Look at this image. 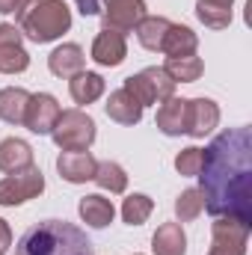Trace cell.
Segmentation results:
<instances>
[{
  "label": "cell",
  "mask_w": 252,
  "mask_h": 255,
  "mask_svg": "<svg viewBox=\"0 0 252 255\" xmlns=\"http://www.w3.org/2000/svg\"><path fill=\"white\" fill-rule=\"evenodd\" d=\"M202 211H205V199H202V193L196 190V187L184 190L178 199H175V214H178V220H181V223L196 220Z\"/></svg>",
  "instance_id": "83f0119b"
},
{
  "label": "cell",
  "mask_w": 252,
  "mask_h": 255,
  "mask_svg": "<svg viewBox=\"0 0 252 255\" xmlns=\"http://www.w3.org/2000/svg\"><path fill=\"white\" fill-rule=\"evenodd\" d=\"M92 181H95L101 190H110V193H125V187H127L125 169H122L119 163H113V160H101V163L95 166Z\"/></svg>",
  "instance_id": "484cf974"
},
{
  "label": "cell",
  "mask_w": 252,
  "mask_h": 255,
  "mask_svg": "<svg viewBox=\"0 0 252 255\" xmlns=\"http://www.w3.org/2000/svg\"><path fill=\"white\" fill-rule=\"evenodd\" d=\"M157 128L166 133V136H181L187 133V98H166L160 107H157Z\"/></svg>",
  "instance_id": "5bb4252c"
},
{
  "label": "cell",
  "mask_w": 252,
  "mask_h": 255,
  "mask_svg": "<svg viewBox=\"0 0 252 255\" xmlns=\"http://www.w3.org/2000/svg\"><path fill=\"white\" fill-rule=\"evenodd\" d=\"M175 83L181 80V83H196L199 77H202V71H205V65L202 60L196 57V54H184V57H166V63L160 65Z\"/></svg>",
  "instance_id": "cb8c5ba5"
},
{
  "label": "cell",
  "mask_w": 252,
  "mask_h": 255,
  "mask_svg": "<svg viewBox=\"0 0 252 255\" xmlns=\"http://www.w3.org/2000/svg\"><path fill=\"white\" fill-rule=\"evenodd\" d=\"M15 255H95V250L83 229L65 220H42L18 238Z\"/></svg>",
  "instance_id": "7a4b0ae2"
},
{
  "label": "cell",
  "mask_w": 252,
  "mask_h": 255,
  "mask_svg": "<svg viewBox=\"0 0 252 255\" xmlns=\"http://www.w3.org/2000/svg\"><path fill=\"white\" fill-rule=\"evenodd\" d=\"M220 122V107L211 98H193L187 101V133L190 136H205Z\"/></svg>",
  "instance_id": "4fadbf2b"
},
{
  "label": "cell",
  "mask_w": 252,
  "mask_h": 255,
  "mask_svg": "<svg viewBox=\"0 0 252 255\" xmlns=\"http://www.w3.org/2000/svg\"><path fill=\"white\" fill-rule=\"evenodd\" d=\"M77 211H80V217H83V223H86L89 229H104V226H110V223H113V217H116L113 202H110V199H104V196H98V193L83 196Z\"/></svg>",
  "instance_id": "e0dca14e"
},
{
  "label": "cell",
  "mask_w": 252,
  "mask_h": 255,
  "mask_svg": "<svg viewBox=\"0 0 252 255\" xmlns=\"http://www.w3.org/2000/svg\"><path fill=\"white\" fill-rule=\"evenodd\" d=\"M125 57H127L125 36L116 33V30H107V27H104V30L95 36V42H92V60H95L98 65L113 68V65L122 63Z\"/></svg>",
  "instance_id": "7c38bea8"
},
{
  "label": "cell",
  "mask_w": 252,
  "mask_h": 255,
  "mask_svg": "<svg viewBox=\"0 0 252 255\" xmlns=\"http://www.w3.org/2000/svg\"><path fill=\"white\" fill-rule=\"evenodd\" d=\"M30 65V57L21 45V30L15 24H0V71L21 74Z\"/></svg>",
  "instance_id": "30bf717a"
},
{
  "label": "cell",
  "mask_w": 252,
  "mask_h": 255,
  "mask_svg": "<svg viewBox=\"0 0 252 255\" xmlns=\"http://www.w3.org/2000/svg\"><path fill=\"white\" fill-rule=\"evenodd\" d=\"M42 190H45V175H42L39 166H27V169L9 172L0 181V205H6V208L21 205L27 199H36Z\"/></svg>",
  "instance_id": "8992f818"
},
{
  "label": "cell",
  "mask_w": 252,
  "mask_h": 255,
  "mask_svg": "<svg viewBox=\"0 0 252 255\" xmlns=\"http://www.w3.org/2000/svg\"><path fill=\"white\" fill-rule=\"evenodd\" d=\"M151 250L154 255H184L187 253V238L181 223H163L154 238H151Z\"/></svg>",
  "instance_id": "d6986e66"
},
{
  "label": "cell",
  "mask_w": 252,
  "mask_h": 255,
  "mask_svg": "<svg viewBox=\"0 0 252 255\" xmlns=\"http://www.w3.org/2000/svg\"><path fill=\"white\" fill-rule=\"evenodd\" d=\"M104 107H107V116L113 122H119V125H136L142 119V104L127 92L125 86L116 89V92H110V98H107Z\"/></svg>",
  "instance_id": "9a60e30c"
},
{
  "label": "cell",
  "mask_w": 252,
  "mask_h": 255,
  "mask_svg": "<svg viewBox=\"0 0 252 255\" xmlns=\"http://www.w3.org/2000/svg\"><path fill=\"white\" fill-rule=\"evenodd\" d=\"M83 65H86V57H83L80 45H74V42L60 45V48L48 57V68H51V74H57V77H74V74L83 71Z\"/></svg>",
  "instance_id": "2e32d148"
},
{
  "label": "cell",
  "mask_w": 252,
  "mask_h": 255,
  "mask_svg": "<svg viewBox=\"0 0 252 255\" xmlns=\"http://www.w3.org/2000/svg\"><path fill=\"white\" fill-rule=\"evenodd\" d=\"M232 3L235 0H199L196 3V15L205 27L211 30H223L232 24Z\"/></svg>",
  "instance_id": "7402d4cb"
},
{
  "label": "cell",
  "mask_w": 252,
  "mask_h": 255,
  "mask_svg": "<svg viewBox=\"0 0 252 255\" xmlns=\"http://www.w3.org/2000/svg\"><path fill=\"white\" fill-rule=\"evenodd\" d=\"M68 92H71V98H74L77 104H92V101H98L101 92H104V77L95 74V71H80V74L71 77Z\"/></svg>",
  "instance_id": "44dd1931"
},
{
  "label": "cell",
  "mask_w": 252,
  "mask_h": 255,
  "mask_svg": "<svg viewBox=\"0 0 252 255\" xmlns=\"http://www.w3.org/2000/svg\"><path fill=\"white\" fill-rule=\"evenodd\" d=\"M95 166H98V160H95L89 151H63V154L57 157V172H60V178H65L68 184L92 181Z\"/></svg>",
  "instance_id": "8fae6325"
},
{
  "label": "cell",
  "mask_w": 252,
  "mask_h": 255,
  "mask_svg": "<svg viewBox=\"0 0 252 255\" xmlns=\"http://www.w3.org/2000/svg\"><path fill=\"white\" fill-rule=\"evenodd\" d=\"M175 169H178L181 175H187V178L199 175V169H202V148H196V145L184 148V151L175 157Z\"/></svg>",
  "instance_id": "f1b7e54d"
},
{
  "label": "cell",
  "mask_w": 252,
  "mask_h": 255,
  "mask_svg": "<svg viewBox=\"0 0 252 255\" xmlns=\"http://www.w3.org/2000/svg\"><path fill=\"white\" fill-rule=\"evenodd\" d=\"M169 27H172V21L157 18V15H145V18L133 27V33H136V39H139V45H142V48H148V51H160L163 36H166V30H169Z\"/></svg>",
  "instance_id": "d4e9b609"
},
{
  "label": "cell",
  "mask_w": 252,
  "mask_h": 255,
  "mask_svg": "<svg viewBox=\"0 0 252 255\" xmlns=\"http://www.w3.org/2000/svg\"><path fill=\"white\" fill-rule=\"evenodd\" d=\"M250 229L247 223L229 220V217H217L214 229H211V250L208 255H247V241H250Z\"/></svg>",
  "instance_id": "52a82bcc"
},
{
  "label": "cell",
  "mask_w": 252,
  "mask_h": 255,
  "mask_svg": "<svg viewBox=\"0 0 252 255\" xmlns=\"http://www.w3.org/2000/svg\"><path fill=\"white\" fill-rule=\"evenodd\" d=\"M27 166H33V148L18 136L3 139L0 142V172H18Z\"/></svg>",
  "instance_id": "ac0fdd59"
},
{
  "label": "cell",
  "mask_w": 252,
  "mask_h": 255,
  "mask_svg": "<svg viewBox=\"0 0 252 255\" xmlns=\"http://www.w3.org/2000/svg\"><path fill=\"white\" fill-rule=\"evenodd\" d=\"M60 113L63 110H60L54 95H48V92L30 95V104H27V113H24V128L33 130V133H51Z\"/></svg>",
  "instance_id": "9c48e42d"
},
{
  "label": "cell",
  "mask_w": 252,
  "mask_h": 255,
  "mask_svg": "<svg viewBox=\"0 0 252 255\" xmlns=\"http://www.w3.org/2000/svg\"><path fill=\"white\" fill-rule=\"evenodd\" d=\"M30 104V92L21 86H6L0 89V119L9 125H24V113Z\"/></svg>",
  "instance_id": "ffe728a7"
},
{
  "label": "cell",
  "mask_w": 252,
  "mask_h": 255,
  "mask_svg": "<svg viewBox=\"0 0 252 255\" xmlns=\"http://www.w3.org/2000/svg\"><path fill=\"white\" fill-rule=\"evenodd\" d=\"M125 89L145 107V104H163L166 98H172L175 92V80L160 68V65H151V68H142L139 74H130L125 80Z\"/></svg>",
  "instance_id": "5b68a950"
},
{
  "label": "cell",
  "mask_w": 252,
  "mask_h": 255,
  "mask_svg": "<svg viewBox=\"0 0 252 255\" xmlns=\"http://www.w3.org/2000/svg\"><path fill=\"white\" fill-rule=\"evenodd\" d=\"M51 136L63 151H86L95 142V122L83 110H63Z\"/></svg>",
  "instance_id": "277c9868"
},
{
  "label": "cell",
  "mask_w": 252,
  "mask_h": 255,
  "mask_svg": "<svg viewBox=\"0 0 252 255\" xmlns=\"http://www.w3.org/2000/svg\"><path fill=\"white\" fill-rule=\"evenodd\" d=\"M15 21L21 36L36 45L60 39L71 27V12L63 0H21L15 9Z\"/></svg>",
  "instance_id": "3957f363"
},
{
  "label": "cell",
  "mask_w": 252,
  "mask_h": 255,
  "mask_svg": "<svg viewBox=\"0 0 252 255\" xmlns=\"http://www.w3.org/2000/svg\"><path fill=\"white\" fill-rule=\"evenodd\" d=\"M18 3H21V0H0V15L15 12V9H18Z\"/></svg>",
  "instance_id": "1f68e13d"
},
{
  "label": "cell",
  "mask_w": 252,
  "mask_h": 255,
  "mask_svg": "<svg viewBox=\"0 0 252 255\" xmlns=\"http://www.w3.org/2000/svg\"><path fill=\"white\" fill-rule=\"evenodd\" d=\"M199 193L205 211L252 226V130L229 128L202 151Z\"/></svg>",
  "instance_id": "6da1fadb"
},
{
  "label": "cell",
  "mask_w": 252,
  "mask_h": 255,
  "mask_svg": "<svg viewBox=\"0 0 252 255\" xmlns=\"http://www.w3.org/2000/svg\"><path fill=\"white\" fill-rule=\"evenodd\" d=\"M12 247V232H9V226H6V220H0V255L6 253Z\"/></svg>",
  "instance_id": "4dcf8cb0"
},
{
  "label": "cell",
  "mask_w": 252,
  "mask_h": 255,
  "mask_svg": "<svg viewBox=\"0 0 252 255\" xmlns=\"http://www.w3.org/2000/svg\"><path fill=\"white\" fill-rule=\"evenodd\" d=\"M77 3V9H80V15H98L101 12V6H104V0H74Z\"/></svg>",
  "instance_id": "f546056e"
},
{
  "label": "cell",
  "mask_w": 252,
  "mask_h": 255,
  "mask_svg": "<svg viewBox=\"0 0 252 255\" xmlns=\"http://www.w3.org/2000/svg\"><path fill=\"white\" fill-rule=\"evenodd\" d=\"M196 45H199V39H196V33H193L190 27L172 24V27L166 30V36H163L160 51H163L166 57H184V54H196Z\"/></svg>",
  "instance_id": "603a6c76"
},
{
  "label": "cell",
  "mask_w": 252,
  "mask_h": 255,
  "mask_svg": "<svg viewBox=\"0 0 252 255\" xmlns=\"http://www.w3.org/2000/svg\"><path fill=\"white\" fill-rule=\"evenodd\" d=\"M101 15L107 30H116L125 36L145 18V0H104Z\"/></svg>",
  "instance_id": "ba28073f"
},
{
  "label": "cell",
  "mask_w": 252,
  "mask_h": 255,
  "mask_svg": "<svg viewBox=\"0 0 252 255\" xmlns=\"http://www.w3.org/2000/svg\"><path fill=\"white\" fill-rule=\"evenodd\" d=\"M151 211H154V202H151L148 196H142V193L127 196L125 205H122V217H125L127 226H142V223L151 217Z\"/></svg>",
  "instance_id": "4316f807"
}]
</instances>
